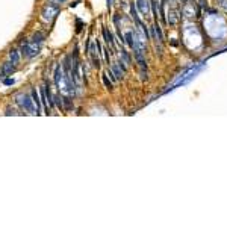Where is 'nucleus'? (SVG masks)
<instances>
[{"label": "nucleus", "mask_w": 227, "mask_h": 227, "mask_svg": "<svg viewBox=\"0 0 227 227\" xmlns=\"http://www.w3.org/2000/svg\"><path fill=\"white\" fill-rule=\"evenodd\" d=\"M55 83L64 96H74V82L71 77L65 74L59 64L55 68Z\"/></svg>", "instance_id": "f257e3e1"}, {"label": "nucleus", "mask_w": 227, "mask_h": 227, "mask_svg": "<svg viewBox=\"0 0 227 227\" xmlns=\"http://www.w3.org/2000/svg\"><path fill=\"white\" fill-rule=\"evenodd\" d=\"M59 9H61V5L59 3H47L46 6L43 8L41 11V18L44 20L46 23H50L56 18V15L59 14Z\"/></svg>", "instance_id": "f03ea898"}, {"label": "nucleus", "mask_w": 227, "mask_h": 227, "mask_svg": "<svg viewBox=\"0 0 227 227\" xmlns=\"http://www.w3.org/2000/svg\"><path fill=\"white\" fill-rule=\"evenodd\" d=\"M17 103L20 108L26 109L27 112L30 114H36V108L33 104V100H30V97L27 96V94H18L17 96Z\"/></svg>", "instance_id": "7ed1b4c3"}, {"label": "nucleus", "mask_w": 227, "mask_h": 227, "mask_svg": "<svg viewBox=\"0 0 227 227\" xmlns=\"http://www.w3.org/2000/svg\"><path fill=\"white\" fill-rule=\"evenodd\" d=\"M40 49H41V44H36V43H33V41H27V43H24L23 44V55L26 56V58H33V56H36L40 53Z\"/></svg>", "instance_id": "20e7f679"}, {"label": "nucleus", "mask_w": 227, "mask_h": 227, "mask_svg": "<svg viewBox=\"0 0 227 227\" xmlns=\"http://www.w3.org/2000/svg\"><path fill=\"white\" fill-rule=\"evenodd\" d=\"M88 53L91 56V61H92V65L98 68L100 67V59H98V55H97V43L96 44H91L88 47Z\"/></svg>", "instance_id": "39448f33"}, {"label": "nucleus", "mask_w": 227, "mask_h": 227, "mask_svg": "<svg viewBox=\"0 0 227 227\" xmlns=\"http://www.w3.org/2000/svg\"><path fill=\"white\" fill-rule=\"evenodd\" d=\"M136 8L139 9V12L142 15H149L150 14V3H149V0H136Z\"/></svg>", "instance_id": "423d86ee"}, {"label": "nucleus", "mask_w": 227, "mask_h": 227, "mask_svg": "<svg viewBox=\"0 0 227 227\" xmlns=\"http://www.w3.org/2000/svg\"><path fill=\"white\" fill-rule=\"evenodd\" d=\"M15 70V64H12L11 61L9 62H5L3 64V67H2V76H9V74H12V71Z\"/></svg>", "instance_id": "0eeeda50"}, {"label": "nucleus", "mask_w": 227, "mask_h": 227, "mask_svg": "<svg viewBox=\"0 0 227 227\" xmlns=\"http://www.w3.org/2000/svg\"><path fill=\"white\" fill-rule=\"evenodd\" d=\"M32 100H33V104L36 108V114L41 112V102H40V97L36 94V89H32Z\"/></svg>", "instance_id": "6e6552de"}, {"label": "nucleus", "mask_w": 227, "mask_h": 227, "mask_svg": "<svg viewBox=\"0 0 227 227\" xmlns=\"http://www.w3.org/2000/svg\"><path fill=\"white\" fill-rule=\"evenodd\" d=\"M44 94H46V98H47L49 106H53V97H52V91H50V85H49V83L44 86Z\"/></svg>", "instance_id": "1a4fd4ad"}, {"label": "nucleus", "mask_w": 227, "mask_h": 227, "mask_svg": "<svg viewBox=\"0 0 227 227\" xmlns=\"http://www.w3.org/2000/svg\"><path fill=\"white\" fill-rule=\"evenodd\" d=\"M9 59H11L12 64L17 65L20 62V55H18V50H11L9 52Z\"/></svg>", "instance_id": "9d476101"}, {"label": "nucleus", "mask_w": 227, "mask_h": 227, "mask_svg": "<svg viewBox=\"0 0 227 227\" xmlns=\"http://www.w3.org/2000/svg\"><path fill=\"white\" fill-rule=\"evenodd\" d=\"M103 36H104V41L109 44V46H114V40H112V33L110 32H108V29L104 27L103 29Z\"/></svg>", "instance_id": "9b49d317"}, {"label": "nucleus", "mask_w": 227, "mask_h": 227, "mask_svg": "<svg viewBox=\"0 0 227 227\" xmlns=\"http://www.w3.org/2000/svg\"><path fill=\"white\" fill-rule=\"evenodd\" d=\"M30 41H33V43H36V44H41L44 41V35L41 32H38V33H35L32 38H30Z\"/></svg>", "instance_id": "f8f14e48"}, {"label": "nucleus", "mask_w": 227, "mask_h": 227, "mask_svg": "<svg viewBox=\"0 0 227 227\" xmlns=\"http://www.w3.org/2000/svg\"><path fill=\"white\" fill-rule=\"evenodd\" d=\"M121 58L124 59V64H130V58H129V55H127V52L121 50Z\"/></svg>", "instance_id": "ddd939ff"}, {"label": "nucleus", "mask_w": 227, "mask_h": 227, "mask_svg": "<svg viewBox=\"0 0 227 227\" xmlns=\"http://www.w3.org/2000/svg\"><path fill=\"white\" fill-rule=\"evenodd\" d=\"M103 82H104V85H106V88H112V83H110L108 80V77H106V73L103 74Z\"/></svg>", "instance_id": "4468645a"}, {"label": "nucleus", "mask_w": 227, "mask_h": 227, "mask_svg": "<svg viewBox=\"0 0 227 227\" xmlns=\"http://www.w3.org/2000/svg\"><path fill=\"white\" fill-rule=\"evenodd\" d=\"M17 114H18L17 110H14V109H11V108L6 109V115H17Z\"/></svg>", "instance_id": "2eb2a0df"}, {"label": "nucleus", "mask_w": 227, "mask_h": 227, "mask_svg": "<svg viewBox=\"0 0 227 227\" xmlns=\"http://www.w3.org/2000/svg\"><path fill=\"white\" fill-rule=\"evenodd\" d=\"M220 3H221V6H223L224 9H227V5H226V3H227V0H220Z\"/></svg>", "instance_id": "dca6fc26"}, {"label": "nucleus", "mask_w": 227, "mask_h": 227, "mask_svg": "<svg viewBox=\"0 0 227 227\" xmlns=\"http://www.w3.org/2000/svg\"><path fill=\"white\" fill-rule=\"evenodd\" d=\"M5 83H6V85H12L14 80H12V79H6V80H5Z\"/></svg>", "instance_id": "f3484780"}, {"label": "nucleus", "mask_w": 227, "mask_h": 227, "mask_svg": "<svg viewBox=\"0 0 227 227\" xmlns=\"http://www.w3.org/2000/svg\"><path fill=\"white\" fill-rule=\"evenodd\" d=\"M52 2H56V3H64V2H67V0H52Z\"/></svg>", "instance_id": "a211bd4d"}, {"label": "nucleus", "mask_w": 227, "mask_h": 227, "mask_svg": "<svg viewBox=\"0 0 227 227\" xmlns=\"http://www.w3.org/2000/svg\"><path fill=\"white\" fill-rule=\"evenodd\" d=\"M182 2H183V3H186V0H182Z\"/></svg>", "instance_id": "6ab92c4d"}]
</instances>
